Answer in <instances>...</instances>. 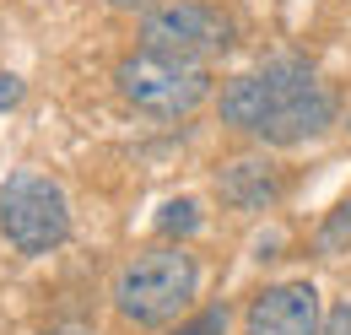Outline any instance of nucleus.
Returning <instances> with one entry per match:
<instances>
[{
	"mask_svg": "<svg viewBox=\"0 0 351 335\" xmlns=\"http://www.w3.org/2000/svg\"><path fill=\"white\" fill-rule=\"evenodd\" d=\"M195 287H200V265L195 254L178 249V244H157V249H141L119 265L114 276V308L125 325H173L178 314L195 303Z\"/></svg>",
	"mask_w": 351,
	"mask_h": 335,
	"instance_id": "nucleus-2",
	"label": "nucleus"
},
{
	"mask_svg": "<svg viewBox=\"0 0 351 335\" xmlns=\"http://www.w3.org/2000/svg\"><path fill=\"white\" fill-rule=\"evenodd\" d=\"M319 319H324V303L313 281H276L249 303L243 335H319Z\"/></svg>",
	"mask_w": 351,
	"mask_h": 335,
	"instance_id": "nucleus-6",
	"label": "nucleus"
},
{
	"mask_svg": "<svg viewBox=\"0 0 351 335\" xmlns=\"http://www.w3.org/2000/svg\"><path fill=\"white\" fill-rule=\"evenodd\" d=\"M227 43H232V16H221L206 0H168L141 22V49H162L178 60H206L221 54Z\"/></svg>",
	"mask_w": 351,
	"mask_h": 335,
	"instance_id": "nucleus-5",
	"label": "nucleus"
},
{
	"mask_svg": "<svg viewBox=\"0 0 351 335\" xmlns=\"http://www.w3.org/2000/svg\"><path fill=\"white\" fill-rule=\"evenodd\" d=\"M324 335H351V297L330 314V325H324Z\"/></svg>",
	"mask_w": 351,
	"mask_h": 335,
	"instance_id": "nucleus-11",
	"label": "nucleus"
},
{
	"mask_svg": "<svg viewBox=\"0 0 351 335\" xmlns=\"http://www.w3.org/2000/svg\"><path fill=\"white\" fill-rule=\"evenodd\" d=\"M221 125L243 130L265 146H298L335 125V92L313 76L308 60L281 54L221 86Z\"/></svg>",
	"mask_w": 351,
	"mask_h": 335,
	"instance_id": "nucleus-1",
	"label": "nucleus"
},
{
	"mask_svg": "<svg viewBox=\"0 0 351 335\" xmlns=\"http://www.w3.org/2000/svg\"><path fill=\"white\" fill-rule=\"evenodd\" d=\"M217 195L232 211H270L281 200V173L270 157H238L217 173Z\"/></svg>",
	"mask_w": 351,
	"mask_h": 335,
	"instance_id": "nucleus-7",
	"label": "nucleus"
},
{
	"mask_svg": "<svg viewBox=\"0 0 351 335\" xmlns=\"http://www.w3.org/2000/svg\"><path fill=\"white\" fill-rule=\"evenodd\" d=\"M22 103V82L16 76H0V108H16Z\"/></svg>",
	"mask_w": 351,
	"mask_h": 335,
	"instance_id": "nucleus-12",
	"label": "nucleus"
},
{
	"mask_svg": "<svg viewBox=\"0 0 351 335\" xmlns=\"http://www.w3.org/2000/svg\"><path fill=\"white\" fill-rule=\"evenodd\" d=\"M173 335H227V308H206V314H195V319H189V325H178Z\"/></svg>",
	"mask_w": 351,
	"mask_h": 335,
	"instance_id": "nucleus-10",
	"label": "nucleus"
},
{
	"mask_svg": "<svg viewBox=\"0 0 351 335\" xmlns=\"http://www.w3.org/2000/svg\"><path fill=\"white\" fill-rule=\"evenodd\" d=\"M0 233L16 254H49L71 238V206L65 189L49 173H11L0 184Z\"/></svg>",
	"mask_w": 351,
	"mask_h": 335,
	"instance_id": "nucleus-3",
	"label": "nucleus"
},
{
	"mask_svg": "<svg viewBox=\"0 0 351 335\" xmlns=\"http://www.w3.org/2000/svg\"><path fill=\"white\" fill-rule=\"evenodd\" d=\"M119 92L125 103L141 114H157V119H178L189 114L195 103H206L211 92V71L200 60H178L162 49H135L130 60L119 65Z\"/></svg>",
	"mask_w": 351,
	"mask_h": 335,
	"instance_id": "nucleus-4",
	"label": "nucleus"
},
{
	"mask_svg": "<svg viewBox=\"0 0 351 335\" xmlns=\"http://www.w3.org/2000/svg\"><path fill=\"white\" fill-rule=\"evenodd\" d=\"M195 227H200V206H195V200H168V206H162V216H157V233H162V238L195 233Z\"/></svg>",
	"mask_w": 351,
	"mask_h": 335,
	"instance_id": "nucleus-9",
	"label": "nucleus"
},
{
	"mask_svg": "<svg viewBox=\"0 0 351 335\" xmlns=\"http://www.w3.org/2000/svg\"><path fill=\"white\" fill-rule=\"evenodd\" d=\"M49 335H87V330H49Z\"/></svg>",
	"mask_w": 351,
	"mask_h": 335,
	"instance_id": "nucleus-14",
	"label": "nucleus"
},
{
	"mask_svg": "<svg viewBox=\"0 0 351 335\" xmlns=\"http://www.w3.org/2000/svg\"><path fill=\"white\" fill-rule=\"evenodd\" d=\"M313 249L324 254V259H341V254H351V195H346L335 211H330L324 222H319V233H313Z\"/></svg>",
	"mask_w": 351,
	"mask_h": 335,
	"instance_id": "nucleus-8",
	"label": "nucleus"
},
{
	"mask_svg": "<svg viewBox=\"0 0 351 335\" xmlns=\"http://www.w3.org/2000/svg\"><path fill=\"white\" fill-rule=\"evenodd\" d=\"M108 5H119V11H157V5H168V0H108Z\"/></svg>",
	"mask_w": 351,
	"mask_h": 335,
	"instance_id": "nucleus-13",
	"label": "nucleus"
}]
</instances>
